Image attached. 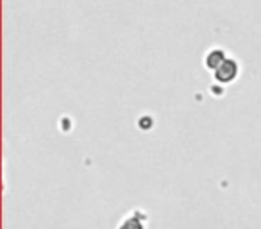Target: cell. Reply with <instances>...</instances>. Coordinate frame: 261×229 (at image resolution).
Returning <instances> with one entry per match:
<instances>
[{
  "label": "cell",
  "instance_id": "cell-1",
  "mask_svg": "<svg viewBox=\"0 0 261 229\" xmlns=\"http://www.w3.org/2000/svg\"><path fill=\"white\" fill-rule=\"evenodd\" d=\"M147 225H149V215H147V211L135 208V210L127 211L123 215L122 220L116 225V229H147Z\"/></svg>",
  "mask_w": 261,
  "mask_h": 229
},
{
  "label": "cell",
  "instance_id": "cell-2",
  "mask_svg": "<svg viewBox=\"0 0 261 229\" xmlns=\"http://www.w3.org/2000/svg\"><path fill=\"white\" fill-rule=\"evenodd\" d=\"M238 73H240L238 61H236L234 58H227L220 68L215 70L213 75H215V81H217L218 84H231L236 81Z\"/></svg>",
  "mask_w": 261,
  "mask_h": 229
},
{
  "label": "cell",
  "instance_id": "cell-3",
  "mask_svg": "<svg viewBox=\"0 0 261 229\" xmlns=\"http://www.w3.org/2000/svg\"><path fill=\"white\" fill-rule=\"evenodd\" d=\"M229 56L225 54V50L224 48H220V47H213V48H210V50L206 52V56H204V65L207 66L210 70H218L222 65H224V61L227 59Z\"/></svg>",
  "mask_w": 261,
  "mask_h": 229
}]
</instances>
